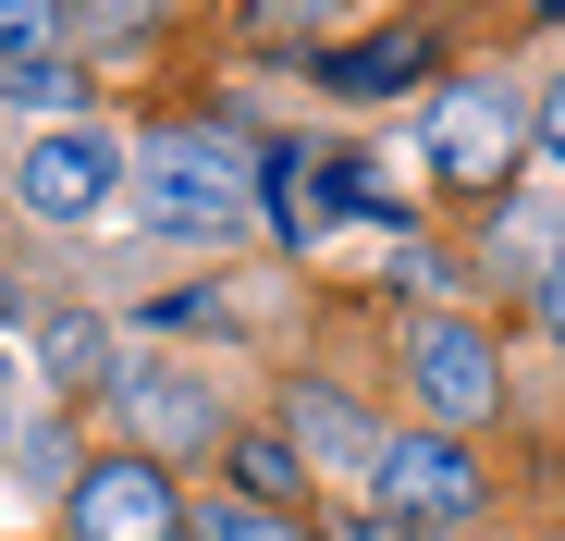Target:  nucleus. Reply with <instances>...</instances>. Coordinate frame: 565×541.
Listing matches in <instances>:
<instances>
[{
	"label": "nucleus",
	"mask_w": 565,
	"mask_h": 541,
	"mask_svg": "<svg viewBox=\"0 0 565 541\" xmlns=\"http://www.w3.org/2000/svg\"><path fill=\"white\" fill-rule=\"evenodd\" d=\"M258 198H270V160H246L234 124H160V136L136 148V210H148V234H172V246L246 234Z\"/></svg>",
	"instance_id": "nucleus-1"
},
{
	"label": "nucleus",
	"mask_w": 565,
	"mask_h": 541,
	"mask_svg": "<svg viewBox=\"0 0 565 541\" xmlns=\"http://www.w3.org/2000/svg\"><path fill=\"white\" fill-rule=\"evenodd\" d=\"M529 136H541V112L516 99L504 74H455L443 99H430V124H418V148H430L443 185H504Z\"/></svg>",
	"instance_id": "nucleus-2"
},
{
	"label": "nucleus",
	"mask_w": 565,
	"mask_h": 541,
	"mask_svg": "<svg viewBox=\"0 0 565 541\" xmlns=\"http://www.w3.org/2000/svg\"><path fill=\"white\" fill-rule=\"evenodd\" d=\"M111 406H124V431H136V456H210V443L234 431V418H222V382L184 370V357H124Z\"/></svg>",
	"instance_id": "nucleus-3"
},
{
	"label": "nucleus",
	"mask_w": 565,
	"mask_h": 541,
	"mask_svg": "<svg viewBox=\"0 0 565 541\" xmlns=\"http://www.w3.org/2000/svg\"><path fill=\"white\" fill-rule=\"evenodd\" d=\"M369 492H382L394 529H467L480 517V456H467L455 431H394L382 468H369Z\"/></svg>",
	"instance_id": "nucleus-4"
},
{
	"label": "nucleus",
	"mask_w": 565,
	"mask_h": 541,
	"mask_svg": "<svg viewBox=\"0 0 565 541\" xmlns=\"http://www.w3.org/2000/svg\"><path fill=\"white\" fill-rule=\"evenodd\" d=\"M62 529L74 541H184V505H172L160 456H99V468H74Z\"/></svg>",
	"instance_id": "nucleus-5"
},
{
	"label": "nucleus",
	"mask_w": 565,
	"mask_h": 541,
	"mask_svg": "<svg viewBox=\"0 0 565 541\" xmlns=\"http://www.w3.org/2000/svg\"><path fill=\"white\" fill-rule=\"evenodd\" d=\"M406 382H418V406H430L443 431H467V418L504 394V357H492L480 320H418V332H406Z\"/></svg>",
	"instance_id": "nucleus-6"
},
{
	"label": "nucleus",
	"mask_w": 565,
	"mask_h": 541,
	"mask_svg": "<svg viewBox=\"0 0 565 541\" xmlns=\"http://www.w3.org/2000/svg\"><path fill=\"white\" fill-rule=\"evenodd\" d=\"M124 172H136V160H124L99 124H74V136H38V148L13 160V198H25L38 222H86V210L124 185Z\"/></svg>",
	"instance_id": "nucleus-7"
},
{
	"label": "nucleus",
	"mask_w": 565,
	"mask_h": 541,
	"mask_svg": "<svg viewBox=\"0 0 565 541\" xmlns=\"http://www.w3.org/2000/svg\"><path fill=\"white\" fill-rule=\"evenodd\" d=\"M282 431L308 443V468H382V431H369L332 382H296V394H282Z\"/></svg>",
	"instance_id": "nucleus-8"
},
{
	"label": "nucleus",
	"mask_w": 565,
	"mask_h": 541,
	"mask_svg": "<svg viewBox=\"0 0 565 541\" xmlns=\"http://www.w3.org/2000/svg\"><path fill=\"white\" fill-rule=\"evenodd\" d=\"M418 74V25H382V38H356L320 62V86H344V99H394V86Z\"/></svg>",
	"instance_id": "nucleus-9"
},
{
	"label": "nucleus",
	"mask_w": 565,
	"mask_h": 541,
	"mask_svg": "<svg viewBox=\"0 0 565 541\" xmlns=\"http://www.w3.org/2000/svg\"><path fill=\"white\" fill-rule=\"evenodd\" d=\"M270 222L296 234V246H320V234L344 222V210H332V172H320V160H296V148H270Z\"/></svg>",
	"instance_id": "nucleus-10"
},
{
	"label": "nucleus",
	"mask_w": 565,
	"mask_h": 541,
	"mask_svg": "<svg viewBox=\"0 0 565 541\" xmlns=\"http://www.w3.org/2000/svg\"><path fill=\"white\" fill-rule=\"evenodd\" d=\"M38 370H50L62 394H99V382H124V370H111V332H99V320H38Z\"/></svg>",
	"instance_id": "nucleus-11"
},
{
	"label": "nucleus",
	"mask_w": 565,
	"mask_h": 541,
	"mask_svg": "<svg viewBox=\"0 0 565 541\" xmlns=\"http://www.w3.org/2000/svg\"><path fill=\"white\" fill-rule=\"evenodd\" d=\"M234 480H246V505H270V517L308 492V468H296V443H282V431H246V443H234Z\"/></svg>",
	"instance_id": "nucleus-12"
},
{
	"label": "nucleus",
	"mask_w": 565,
	"mask_h": 541,
	"mask_svg": "<svg viewBox=\"0 0 565 541\" xmlns=\"http://www.w3.org/2000/svg\"><path fill=\"white\" fill-rule=\"evenodd\" d=\"M332 172V210H356V222H394V234H418V210H406V185L394 172H369V160H320Z\"/></svg>",
	"instance_id": "nucleus-13"
},
{
	"label": "nucleus",
	"mask_w": 565,
	"mask_h": 541,
	"mask_svg": "<svg viewBox=\"0 0 565 541\" xmlns=\"http://www.w3.org/2000/svg\"><path fill=\"white\" fill-rule=\"evenodd\" d=\"M62 13H50V0H0V74H25V62H62Z\"/></svg>",
	"instance_id": "nucleus-14"
},
{
	"label": "nucleus",
	"mask_w": 565,
	"mask_h": 541,
	"mask_svg": "<svg viewBox=\"0 0 565 541\" xmlns=\"http://www.w3.org/2000/svg\"><path fill=\"white\" fill-rule=\"evenodd\" d=\"M74 99H86L74 62H25V74H0V112H74Z\"/></svg>",
	"instance_id": "nucleus-15"
},
{
	"label": "nucleus",
	"mask_w": 565,
	"mask_h": 541,
	"mask_svg": "<svg viewBox=\"0 0 565 541\" xmlns=\"http://www.w3.org/2000/svg\"><path fill=\"white\" fill-rule=\"evenodd\" d=\"M198 541H308V529H296V517H270V505H246V492H234V505H210V517H198Z\"/></svg>",
	"instance_id": "nucleus-16"
},
{
	"label": "nucleus",
	"mask_w": 565,
	"mask_h": 541,
	"mask_svg": "<svg viewBox=\"0 0 565 541\" xmlns=\"http://www.w3.org/2000/svg\"><path fill=\"white\" fill-rule=\"evenodd\" d=\"M394 284H418V296H455V258H443L430 234H406V246H394Z\"/></svg>",
	"instance_id": "nucleus-17"
},
{
	"label": "nucleus",
	"mask_w": 565,
	"mask_h": 541,
	"mask_svg": "<svg viewBox=\"0 0 565 541\" xmlns=\"http://www.w3.org/2000/svg\"><path fill=\"white\" fill-rule=\"evenodd\" d=\"M210 320H222L210 296H148V332H210Z\"/></svg>",
	"instance_id": "nucleus-18"
},
{
	"label": "nucleus",
	"mask_w": 565,
	"mask_h": 541,
	"mask_svg": "<svg viewBox=\"0 0 565 541\" xmlns=\"http://www.w3.org/2000/svg\"><path fill=\"white\" fill-rule=\"evenodd\" d=\"M541 148H553V172H565V74L541 86Z\"/></svg>",
	"instance_id": "nucleus-19"
},
{
	"label": "nucleus",
	"mask_w": 565,
	"mask_h": 541,
	"mask_svg": "<svg viewBox=\"0 0 565 541\" xmlns=\"http://www.w3.org/2000/svg\"><path fill=\"white\" fill-rule=\"evenodd\" d=\"M541 332H553V344H565V258H553V270H541Z\"/></svg>",
	"instance_id": "nucleus-20"
},
{
	"label": "nucleus",
	"mask_w": 565,
	"mask_h": 541,
	"mask_svg": "<svg viewBox=\"0 0 565 541\" xmlns=\"http://www.w3.org/2000/svg\"><path fill=\"white\" fill-rule=\"evenodd\" d=\"M344 541H418V529H394V517H356V529H344Z\"/></svg>",
	"instance_id": "nucleus-21"
},
{
	"label": "nucleus",
	"mask_w": 565,
	"mask_h": 541,
	"mask_svg": "<svg viewBox=\"0 0 565 541\" xmlns=\"http://www.w3.org/2000/svg\"><path fill=\"white\" fill-rule=\"evenodd\" d=\"M13 443H25V431H13V370H0V456H13Z\"/></svg>",
	"instance_id": "nucleus-22"
},
{
	"label": "nucleus",
	"mask_w": 565,
	"mask_h": 541,
	"mask_svg": "<svg viewBox=\"0 0 565 541\" xmlns=\"http://www.w3.org/2000/svg\"><path fill=\"white\" fill-rule=\"evenodd\" d=\"M0 320H25V296H13V284H0Z\"/></svg>",
	"instance_id": "nucleus-23"
}]
</instances>
